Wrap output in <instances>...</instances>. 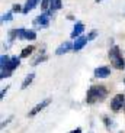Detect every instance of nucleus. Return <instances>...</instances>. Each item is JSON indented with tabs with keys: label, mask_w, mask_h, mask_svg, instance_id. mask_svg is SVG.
Masks as SVG:
<instances>
[{
	"label": "nucleus",
	"mask_w": 125,
	"mask_h": 133,
	"mask_svg": "<svg viewBox=\"0 0 125 133\" xmlns=\"http://www.w3.org/2000/svg\"><path fill=\"white\" fill-rule=\"evenodd\" d=\"M50 103H51V98H45V100H42V101H41L39 104H37V106H35L34 109H32V110L29 111V117H34L37 113H39L41 110H44L47 106H50Z\"/></svg>",
	"instance_id": "423d86ee"
},
{
	"label": "nucleus",
	"mask_w": 125,
	"mask_h": 133,
	"mask_svg": "<svg viewBox=\"0 0 125 133\" xmlns=\"http://www.w3.org/2000/svg\"><path fill=\"white\" fill-rule=\"evenodd\" d=\"M45 59H47V57H45V55H42V57L39 55V57H38L37 59L34 61V62H32V65H38L39 62H42V61H45Z\"/></svg>",
	"instance_id": "6ab92c4d"
},
{
	"label": "nucleus",
	"mask_w": 125,
	"mask_h": 133,
	"mask_svg": "<svg viewBox=\"0 0 125 133\" xmlns=\"http://www.w3.org/2000/svg\"><path fill=\"white\" fill-rule=\"evenodd\" d=\"M34 78H35V74H34V72H31L29 75H28L26 78L23 80V83H22V85H20V87H22V90H25V88H28V87L31 85V83L34 81Z\"/></svg>",
	"instance_id": "ddd939ff"
},
{
	"label": "nucleus",
	"mask_w": 125,
	"mask_h": 133,
	"mask_svg": "<svg viewBox=\"0 0 125 133\" xmlns=\"http://www.w3.org/2000/svg\"><path fill=\"white\" fill-rule=\"evenodd\" d=\"M124 111H125V104H124Z\"/></svg>",
	"instance_id": "393cba45"
},
{
	"label": "nucleus",
	"mask_w": 125,
	"mask_h": 133,
	"mask_svg": "<svg viewBox=\"0 0 125 133\" xmlns=\"http://www.w3.org/2000/svg\"><path fill=\"white\" fill-rule=\"evenodd\" d=\"M89 133H92V132H89Z\"/></svg>",
	"instance_id": "cd10ccee"
},
{
	"label": "nucleus",
	"mask_w": 125,
	"mask_h": 133,
	"mask_svg": "<svg viewBox=\"0 0 125 133\" xmlns=\"http://www.w3.org/2000/svg\"><path fill=\"white\" fill-rule=\"evenodd\" d=\"M6 93H7V88H6V90H2V94H0V98H4Z\"/></svg>",
	"instance_id": "4be33fe9"
},
{
	"label": "nucleus",
	"mask_w": 125,
	"mask_h": 133,
	"mask_svg": "<svg viewBox=\"0 0 125 133\" xmlns=\"http://www.w3.org/2000/svg\"><path fill=\"white\" fill-rule=\"evenodd\" d=\"M109 74H111V70H109L108 66H99V68L95 70L96 78H106V77H109Z\"/></svg>",
	"instance_id": "6e6552de"
},
{
	"label": "nucleus",
	"mask_w": 125,
	"mask_h": 133,
	"mask_svg": "<svg viewBox=\"0 0 125 133\" xmlns=\"http://www.w3.org/2000/svg\"><path fill=\"white\" fill-rule=\"evenodd\" d=\"M125 104V96L124 94H116L111 101V109L114 111H118V110L122 109V106Z\"/></svg>",
	"instance_id": "39448f33"
},
{
	"label": "nucleus",
	"mask_w": 125,
	"mask_h": 133,
	"mask_svg": "<svg viewBox=\"0 0 125 133\" xmlns=\"http://www.w3.org/2000/svg\"><path fill=\"white\" fill-rule=\"evenodd\" d=\"M106 94H108V91L103 85H92L87 90V94H86V103L95 104L98 101H103Z\"/></svg>",
	"instance_id": "f257e3e1"
},
{
	"label": "nucleus",
	"mask_w": 125,
	"mask_h": 133,
	"mask_svg": "<svg viewBox=\"0 0 125 133\" xmlns=\"http://www.w3.org/2000/svg\"><path fill=\"white\" fill-rule=\"evenodd\" d=\"M12 13H13V12H7V13H4L3 16H2V22H9V20H12V19H13Z\"/></svg>",
	"instance_id": "f3484780"
},
{
	"label": "nucleus",
	"mask_w": 125,
	"mask_h": 133,
	"mask_svg": "<svg viewBox=\"0 0 125 133\" xmlns=\"http://www.w3.org/2000/svg\"><path fill=\"white\" fill-rule=\"evenodd\" d=\"M25 39L26 41H35L37 39V32L32 29H26V32H25Z\"/></svg>",
	"instance_id": "2eb2a0df"
},
{
	"label": "nucleus",
	"mask_w": 125,
	"mask_h": 133,
	"mask_svg": "<svg viewBox=\"0 0 125 133\" xmlns=\"http://www.w3.org/2000/svg\"><path fill=\"white\" fill-rule=\"evenodd\" d=\"M38 3H39V0H26V3H25L23 9H22V13H23V15H28L31 10L34 9V7H37Z\"/></svg>",
	"instance_id": "9d476101"
},
{
	"label": "nucleus",
	"mask_w": 125,
	"mask_h": 133,
	"mask_svg": "<svg viewBox=\"0 0 125 133\" xmlns=\"http://www.w3.org/2000/svg\"><path fill=\"white\" fill-rule=\"evenodd\" d=\"M61 7H63L61 0H50V10L51 12H55V10L61 9Z\"/></svg>",
	"instance_id": "f8f14e48"
},
{
	"label": "nucleus",
	"mask_w": 125,
	"mask_h": 133,
	"mask_svg": "<svg viewBox=\"0 0 125 133\" xmlns=\"http://www.w3.org/2000/svg\"><path fill=\"white\" fill-rule=\"evenodd\" d=\"M19 62H20V58H17V57H12V58H10L9 64H7L4 68H0V78H6V77L12 75V72L17 68Z\"/></svg>",
	"instance_id": "20e7f679"
},
{
	"label": "nucleus",
	"mask_w": 125,
	"mask_h": 133,
	"mask_svg": "<svg viewBox=\"0 0 125 133\" xmlns=\"http://www.w3.org/2000/svg\"><path fill=\"white\" fill-rule=\"evenodd\" d=\"M96 2H98V3H99V2H102V0H96Z\"/></svg>",
	"instance_id": "b1692460"
},
{
	"label": "nucleus",
	"mask_w": 125,
	"mask_h": 133,
	"mask_svg": "<svg viewBox=\"0 0 125 133\" xmlns=\"http://www.w3.org/2000/svg\"><path fill=\"white\" fill-rule=\"evenodd\" d=\"M83 30H85V25L81 23V22H77V23L74 25V28H73V32H71L70 36H71V38H76V39H77V38L80 36L81 33H83Z\"/></svg>",
	"instance_id": "1a4fd4ad"
},
{
	"label": "nucleus",
	"mask_w": 125,
	"mask_h": 133,
	"mask_svg": "<svg viewBox=\"0 0 125 133\" xmlns=\"http://www.w3.org/2000/svg\"><path fill=\"white\" fill-rule=\"evenodd\" d=\"M109 59H111L114 68H116V70H124L125 61L122 59L121 51H119L118 46H112L111 49H109Z\"/></svg>",
	"instance_id": "f03ea898"
},
{
	"label": "nucleus",
	"mask_w": 125,
	"mask_h": 133,
	"mask_svg": "<svg viewBox=\"0 0 125 133\" xmlns=\"http://www.w3.org/2000/svg\"><path fill=\"white\" fill-rule=\"evenodd\" d=\"M41 9L44 12H47L50 9V0H41Z\"/></svg>",
	"instance_id": "a211bd4d"
},
{
	"label": "nucleus",
	"mask_w": 125,
	"mask_h": 133,
	"mask_svg": "<svg viewBox=\"0 0 125 133\" xmlns=\"http://www.w3.org/2000/svg\"><path fill=\"white\" fill-rule=\"evenodd\" d=\"M52 13H54V12H51V10H47L44 13H41L39 16H37L34 19L32 25H34L37 29H45V28H48L50 26V19H51V16H52Z\"/></svg>",
	"instance_id": "7ed1b4c3"
},
{
	"label": "nucleus",
	"mask_w": 125,
	"mask_h": 133,
	"mask_svg": "<svg viewBox=\"0 0 125 133\" xmlns=\"http://www.w3.org/2000/svg\"><path fill=\"white\" fill-rule=\"evenodd\" d=\"M73 48H74V45H73L71 42H68V41H66V42H63L60 46L55 49V54H57V55H64V54L68 52V51L73 49Z\"/></svg>",
	"instance_id": "0eeeda50"
},
{
	"label": "nucleus",
	"mask_w": 125,
	"mask_h": 133,
	"mask_svg": "<svg viewBox=\"0 0 125 133\" xmlns=\"http://www.w3.org/2000/svg\"><path fill=\"white\" fill-rule=\"evenodd\" d=\"M87 36H79L77 39H76V42L73 43V45H74V48H73V49L74 51H80L81 48H85V45L86 43H87Z\"/></svg>",
	"instance_id": "9b49d317"
},
{
	"label": "nucleus",
	"mask_w": 125,
	"mask_h": 133,
	"mask_svg": "<svg viewBox=\"0 0 125 133\" xmlns=\"http://www.w3.org/2000/svg\"><path fill=\"white\" fill-rule=\"evenodd\" d=\"M68 133H81V129H76V130H71V132Z\"/></svg>",
	"instance_id": "5701e85b"
},
{
	"label": "nucleus",
	"mask_w": 125,
	"mask_h": 133,
	"mask_svg": "<svg viewBox=\"0 0 125 133\" xmlns=\"http://www.w3.org/2000/svg\"><path fill=\"white\" fill-rule=\"evenodd\" d=\"M96 36H98V32H96V30H92V32L87 35V39H89V41H93Z\"/></svg>",
	"instance_id": "aec40b11"
},
{
	"label": "nucleus",
	"mask_w": 125,
	"mask_h": 133,
	"mask_svg": "<svg viewBox=\"0 0 125 133\" xmlns=\"http://www.w3.org/2000/svg\"><path fill=\"white\" fill-rule=\"evenodd\" d=\"M119 133H122V132H119Z\"/></svg>",
	"instance_id": "bb28decb"
},
{
	"label": "nucleus",
	"mask_w": 125,
	"mask_h": 133,
	"mask_svg": "<svg viewBox=\"0 0 125 133\" xmlns=\"http://www.w3.org/2000/svg\"><path fill=\"white\" fill-rule=\"evenodd\" d=\"M22 9H23V7H20L19 4H13V6H12V12H22Z\"/></svg>",
	"instance_id": "412c9836"
},
{
	"label": "nucleus",
	"mask_w": 125,
	"mask_h": 133,
	"mask_svg": "<svg viewBox=\"0 0 125 133\" xmlns=\"http://www.w3.org/2000/svg\"><path fill=\"white\" fill-rule=\"evenodd\" d=\"M124 83H125V78H124Z\"/></svg>",
	"instance_id": "a878e982"
},
{
	"label": "nucleus",
	"mask_w": 125,
	"mask_h": 133,
	"mask_svg": "<svg viewBox=\"0 0 125 133\" xmlns=\"http://www.w3.org/2000/svg\"><path fill=\"white\" fill-rule=\"evenodd\" d=\"M9 61H10V58L7 57V55H2V57H0V68H4V66L9 64Z\"/></svg>",
	"instance_id": "dca6fc26"
},
{
	"label": "nucleus",
	"mask_w": 125,
	"mask_h": 133,
	"mask_svg": "<svg viewBox=\"0 0 125 133\" xmlns=\"http://www.w3.org/2000/svg\"><path fill=\"white\" fill-rule=\"evenodd\" d=\"M34 49H35V48L32 46V45H29V46L23 48V49H22V52H20V57H19V58H26V57H29L31 54L34 52Z\"/></svg>",
	"instance_id": "4468645a"
}]
</instances>
